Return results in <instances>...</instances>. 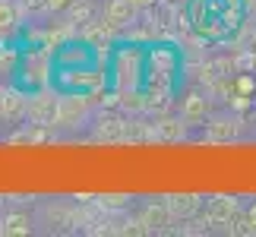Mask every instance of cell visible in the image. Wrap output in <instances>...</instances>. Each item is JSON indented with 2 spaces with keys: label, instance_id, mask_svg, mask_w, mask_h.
I'll list each match as a JSON object with an SVG mask.
<instances>
[{
  "label": "cell",
  "instance_id": "cell-1",
  "mask_svg": "<svg viewBox=\"0 0 256 237\" xmlns=\"http://www.w3.org/2000/svg\"><path fill=\"white\" fill-rule=\"evenodd\" d=\"M57 104H60V95L57 92H48V86L38 88L26 102V120L32 126H48V130H51L57 124Z\"/></svg>",
  "mask_w": 256,
  "mask_h": 237
},
{
  "label": "cell",
  "instance_id": "cell-2",
  "mask_svg": "<svg viewBox=\"0 0 256 237\" xmlns=\"http://www.w3.org/2000/svg\"><path fill=\"white\" fill-rule=\"evenodd\" d=\"M88 98L82 92H66L60 95V104H57V124L54 126H64V130H80L88 120Z\"/></svg>",
  "mask_w": 256,
  "mask_h": 237
},
{
  "label": "cell",
  "instance_id": "cell-3",
  "mask_svg": "<svg viewBox=\"0 0 256 237\" xmlns=\"http://www.w3.org/2000/svg\"><path fill=\"white\" fill-rule=\"evenodd\" d=\"M202 209H206V222L209 224H224L231 231V224L244 212V206H240L238 196H209L202 202Z\"/></svg>",
  "mask_w": 256,
  "mask_h": 237
},
{
  "label": "cell",
  "instance_id": "cell-4",
  "mask_svg": "<svg viewBox=\"0 0 256 237\" xmlns=\"http://www.w3.org/2000/svg\"><path fill=\"white\" fill-rule=\"evenodd\" d=\"M48 73H51V54L48 51H32V54H26L19 79H22L28 88H44L48 79H51Z\"/></svg>",
  "mask_w": 256,
  "mask_h": 237
},
{
  "label": "cell",
  "instance_id": "cell-5",
  "mask_svg": "<svg viewBox=\"0 0 256 237\" xmlns=\"http://www.w3.org/2000/svg\"><path fill=\"white\" fill-rule=\"evenodd\" d=\"M136 222L149 231H168V224H174V215L168 209V202H142L140 212H136Z\"/></svg>",
  "mask_w": 256,
  "mask_h": 237
},
{
  "label": "cell",
  "instance_id": "cell-6",
  "mask_svg": "<svg viewBox=\"0 0 256 237\" xmlns=\"http://www.w3.org/2000/svg\"><path fill=\"white\" fill-rule=\"evenodd\" d=\"M240 136V117L234 114H218L212 120H206V140L209 142H231Z\"/></svg>",
  "mask_w": 256,
  "mask_h": 237
},
{
  "label": "cell",
  "instance_id": "cell-7",
  "mask_svg": "<svg viewBox=\"0 0 256 237\" xmlns=\"http://www.w3.org/2000/svg\"><path fill=\"white\" fill-rule=\"evenodd\" d=\"M164 202H168L174 222H193L202 212V196H196V193H171V196H164Z\"/></svg>",
  "mask_w": 256,
  "mask_h": 237
},
{
  "label": "cell",
  "instance_id": "cell-8",
  "mask_svg": "<svg viewBox=\"0 0 256 237\" xmlns=\"http://www.w3.org/2000/svg\"><path fill=\"white\" fill-rule=\"evenodd\" d=\"M136 13H140V6H136L133 0H111V4L104 6V22L111 26L114 32H120V28L136 26Z\"/></svg>",
  "mask_w": 256,
  "mask_h": 237
},
{
  "label": "cell",
  "instance_id": "cell-9",
  "mask_svg": "<svg viewBox=\"0 0 256 237\" xmlns=\"http://www.w3.org/2000/svg\"><path fill=\"white\" fill-rule=\"evenodd\" d=\"M180 117H184L186 126L206 124V117H209V98H206L202 92H190L184 98V104H180Z\"/></svg>",
  "mask_w": 256,
  "mask_h": 237
},
{
  "label": "cell",
  "instance_id": "cell-10",
  "mask_svg": "<svg viewBox=\"0 0 256 237\" xmlns=\"http://www.w3.org/2000/svg\"><path fill=\"white\" fill-rule=\"evenodd\" d=\"M124 126H126V120L124 117H117V114H102L95 120V126H92V136L95 140H102V142H120L124 140Z\"/></svg>",
  "mask_w": 256,
  "mask_h": 237
},
{
  "label": "cell",
  "instance_id": "cell-11",
  "mask_svg": "<svg viewBox=\"0 0 256 237\" xmlns=\"http://www.w3.org/2000/svg\"><path fill=\"white\" fill-rule=\"evenodd\" d=\"M35 228V218L22 209H6L4 215H0V234L6 237H16V234H32Z\"/></svg>",
  "mask_w": 256,
  "mask_h": 237
},
{
  "label": "cell",
  "instance_id": "cell-12",
  "mask_svg": "<svg viewBox=\"0 0 256 237\" xmlns=\"http://www.w3.org/2000/svg\"><path fill=\"white\" fill-rule=\"evenodd\" d=\"M184 136H186L184 117H162L155 124V140H162V142H180Z\"/></svg>",
  "mask_w": 256,
  "mask_h": 237
},
{
  "label": "cell",
  "instance_id": "cell-13",
  "mask_svg": "<svg viewBox=\"0 0 256 237\" xmlns=\"http://www.w3.org/2000/svg\"><path fill=\"white\" fill-rule=\"evenodd\" d=\"M95 206L102 212H124L133 206V196H124V193H111V196H95Z\"/></svg>",
  "mask_w": 256,
  "mask_h": 237
},
{
  "label": "cell",
  "instance_id": "cell-14",
  "mask_svg": "<svg viewBox=\"0 0 256 237\" xmlns=\"http://www.w3.org/2000/svg\"><path fill=\"white\" fill-rule=\"evenodd\" d=\"M19 16H16V4L13 0H0V35H10L16 28Z\"/></svg>",
  "mask_w": 256,
  "mask_h": 237
},
{
  "label": "cell",
  "instance_id": "cell-15",
  "mask_svg": "<svg viewBox=\"0 0 256 237\" xmlns=\"http://www.w3.org/2000/svg\"><path fill=\"white\" fill-rule=\"evenodd\" d=\"M155 60H158L162 66H168V64H171V60H168V57H164V54H155ZM158 86H168V76H164V73L158 76Z\"/></svg>",
  "mask_w": 256,
  "mask_h": 237
},
{
  "label": "cell",
  "instance_id": "cell-16",
  "mask_svg": "<svg viewBox=\"0 0 256 237\" xmlns=\"http://www.w3.org/2000/svg\"><path fill=\"white\" fill-rule=\"evenodd\" d=\"M133 4H136V6H140V10H152L155 4H158V0H133Z\"/></svg>",
  "mask_w": 256,
  "mask_h": 237
},
{
  "label": "cell",
  "instance_id": "cell-17",
  "mask_svg": "<svg viewBox=\"0 0 256 237\" xmlns=\"http://www.w3.org/2000/svg\"><path fill=\"white\" fill-rule=\"evenodd\" d=\"M244 212H247V218H250V222L256 224V202H253V206H247V209H244Z\"/></svg>",
  "mask_w": 256,
  "mask_h": 237
},
{
  "label": "cell",
  "instance_id": "cell-18",
  "mask_svg": "<svg viewBox=\"0 0 256 237\" xmlns=\"http://www.w3.org/2000/svg\"><path fill=\"white\" fill-rule=\"evenodd\" d=\"M247 4H250V6H253V10H256V0H247Z\"/></svg>",
  "mask_w": 256,
  "mask_h": 237
},
{
  "label": "cell",
  "instance_id": "cell-19",
  "mask_svg": "<svg viewBox=\"0 0 256 237\" xmlns=\"http://www.w3.org/2000/svg\"><path fill=\"white\" fill-rule=\"evenodd\" d=\"M253 70H256V66H253Z\"/></svg>",
  "mask_w": 256,
  "mask_h": 237
}]
</instances>
